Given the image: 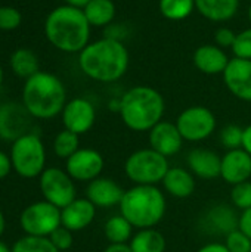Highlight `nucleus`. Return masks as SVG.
I'll use <instances>...</instances> for the list:
<instances>
[{"mask_svg":"<svg viewBox=\"0 0 251 252\" xmlns=\"http://www.w3.org/2000/svg\"><path fill=\"white\" fill-rule=\"evenodd\" d=\"M130 55L120 38L104 37L89 43L78 53V66L84 75L99 83L120 80L129 69Z\"/></svg>","mask_w":251,"mask_h":252,"instance_id":"1","label":"nucleus"},{"mask_svg":"<svg viewBox=\"0 0 251 252\" xmlns=\"http://www.w3.org/2000/svg\"><path fill=\"white\" fill-rule=\"evenodd\" d=\"M90 28L83 9L68 4L55 7L44 22L46 38L65 53H80L89 44Z\"/></svg>","mask_w":251,"mask_h":252,"instance_id":"2","label":"nucleus"},{"mask_svg":"<svg viewBox=\"0 0 251 252\" xmlns=\"http://www.w3.org/2000/svg\"><path fill=\"white\" fill-rule=\"evenodd\" d=\"M166 111L164 97L149 86H135L120 97V117L132 131H149L160 121Z\"/></svg>","mask_w":251,"mask_h":252,"instance_id":"3","label":"nucleus"},{"mask_svg":"<svg viewBox=\"0 0 251 252\" xmlns=\"http://www.w3.org/2000/svg\"><path fill=\"white\" fill-rule=\"evenodd\" d=\"M22 105L33 118L50 120L62 114L67 105L65 86L56 75L38 71L24 84Z\"/></svg>","mask_w":251,"mask_h":252,"instance_id":"4","label":"nucleus"},{"mask_svg":"<svg viewBox=\"0 0 251 252\" xmlns=\"http://www.w3.org/2000/svg\"><path fill=\"white\" fill-rule=\"evenodd\" d=\"M120 214L126 217L135 229H154L166 216V195L157 186L135 185L124 190L120 202Z\"/></svg>","mask_w":251,"mask_h":252,"instance_id":"5","label":"nucleus"},{"mask_svg":"<svg viewBox=\"0 0 251 252\" xmlns=\"http://www.w3.org/2000/svg\"><path fill=\"white\" fill-rule=\"evenodd\" d=\"M169 159L151 148L130 154L124 162V174L135 185L157 186L169 171Z\"/></svg>","mask_w":251,"mask_h":252,"instance_id":"6","label":"nucleus"},{"mask_svg":"<svg viewBox=\"0 0 251 252\" xmlns=\"http://www.w3.org/2000/svg\"><path fill=\"white\" fill-rule=\"evenodd\" d=\"M13 171L24 179L40 177L46 170V149L41 139L34 133H27L16 139L10 148Z\"/></svg>","mask_w":251,"mask_h":252,"instance_id":"7","label":"nucleus"},{"mask_svg":"<svg viewBox=\"0 0 251 252\" xmlns=\"http://www.w3.org/2000/svg\"><path fill=\"white\" fill-rule=\"evenodd\" d=\"M19 224L25 235L49 238L52 232L62 226L61 210L44 199L34 202L22 211L19 217Z\"/></svg>","mask_w":251,"mask_h":252,"instance_id":"8","label":"nucleus"},{"mask_svg":"<svg viewBox=\"0 0 251 252\" xmlns=\"http://www.w3.org/2000/svg\"><path fill=\"white\" fill-rule=\"evenodd\" d=\"M216 124L217 123L213 111L201 105L183 109L176 120V126L183 140L192 143L209 139L215 133Z\"/></svg>","mask_w":251,"mask_h":252,"instance_id":"9","label":"nucleus"},{"mask_svg":"<svg viewBox=\"0 0 251 252\" xmlns=\"http://www.w3.org/2000/svg\"><path fill=\"white\" fill-rule=\"evenodd\" d=\"M38 185L44 201L53 204L59 210L65 208L77 198L74 180L65 170L58 167L46 168L40 174Z\"/></svg>","mask_w":251,"mask_h":252,"instance_id":"10","label":"nucleus"},{"mask_svg":"<svg viewBox=\"0 0 251 252\" xmlns=\"http://www.w3.org/2000/svg\"><path fill=\"white\" fill-rule=\"evenodd\" d=\"M104 167V157L90 148H80L65 161V171L75 182H92L101 177Z\"/></svg>","mask_w":251,"mask_h":252,"instance_id":"11","label":"nucleus"},{"mask_svg":"<svg viewBox=\"0 0 251 252\" xmlns=\"http://www.w3.org/2000/svg\"><path fill=\"white\" fill-rule=\"evenodd\" d=\"M61 115L64 127L78 136L87 133L96 121L95 106L84 97H75L67 102Z\"/></svg>","mask_w":251,"mask_h":252,"instance_id":"12","label":"nucleus"},{"mask_svg":"<svg viewBox=\"0 0 251 252\" xmlns=\"http://www.w3.org/2000/svg\"><path fill=\"white\" fill-rule=\"evenodd\" d=\"M222 75L226 89L237 99L251 102V61L232 58Z\"/></svg>","mask_w":251,"mask_h":252,"instance_id":"13","label":"nucleus"},{"mask_svg":"<svg viewBox=\"0 0 251 252\" xmlns=\"http://www.w3.org/2000/svg\"><path fill=\"white\" fill-rule=\"evenodd\" d=\"M30 117L31 115L24 105L13 102L0 105V137L15 142L21 136L30 133L27 131Z\"/></svg>","mask_w":251,"mask_h":252,"instance_id":"14","label":"nucleus"},{"mask_svg":"<svg viewBox=\"0 0 251 252\" xmlns=\"http://www.w3.org/2000/svg\"><path fill=\"white\" fill-rule=\"evenodd\" d=\"M148 133L149 148L166 158L176 155L182 149V145L185 142L179 133L176 123L170 121H160Z\"/></svg>","mask_w":251,"mask_h":252,"instance_id":"15","label":"nucleus"},{"mask_svg":"<svg viewBox=\"0 0 251 252\" xmlns=\"http://www.w3.org/2000/svg\"><path fill=\"white\" fill-rule=\"evenodd\" d=\"M220 177L231 186L249 182L251 177V155L243 148L226 151L222 157Z\"/></svg>","mask_w":251,"mask_h":252,"instance_id":"16","label":"nucleus"},{"mask_svg":"<svg viewBox=\"0 0 251 252\" xmlns=\"http://www.w3.org/2000/svg\"><path fill=\"white\" fill-rule=\"evenodd\" d=\"M123 195V188L115 180L108 177H98L89 182L86 189V198L96 208H112L120 205Z\"/></svg>","mask_w":251,"mask_h":252,"instance_id":"17","label":"nucleus"},{"mask_svg":"<svg viewBox=\"0 0 251 252\" xmlns=\"http://www.w3.org/2000/svg\"><path fill=\"white\" fill-rule=\"evenodd\" d=\"M186 164L188 170L203 180H213L220 177L222 157L215 151L195 148L188 154Z\"/></svg>","mask_w":251,"mask_h":252,"instance_id":"18","label":"nucleus"},{"mask_svg":"<svg viewBox=\"0 0 251 252\" xmlns=\"http://www.w3.org/2000/svg\"><path fill=\"white\" fill-rule=\"evenodd\" d=\"M95 216L96 207L87 198H75L70 205L61 210V223L74 233L90 226Z\"/></svg>","mask_w":251,"mask_h":252,"instance_id":"19","label":"nucleus"},{"mask_svg":"<svg viewBox=\"0 0 251 252\" xmlns=\"http://www.w3.org/2000/svg\"><path fill=\"white\" fill-rule=\"evenodd\" d=\"M192 61L200 72L207 75H217L223 74L231 59L225 49L216 44H203L195 49Z\"/></svg>","mask_w":251,"mask_h":252,"instance_id":"20","label":"nucleus"},{"mask_svg":"<svg viewBox=\"0 0 251 252\" xmlns=\"http://www.w3.org/2000/svg\"><path fill=\"white\" fill-rule=\"evenodd\" d=\"M161 185L167 195L178 199H185L195 190V176L188 168L172 167L166 173Z\"/></svg>","mask_w":251,"mask_h":252,"instance_id":"21","label":"nucleus"},{"mask_svg":"<svg viewBox=\"0 0 251 252\" xmlns=\"http://www.w3.org/2000/svg\"><path fill=\"white\" fill-rule=\"evenodd\" d=\"M195 9L207 21L226 22L237 15L240 0H195Z\"/></svg>","mask_w":251,"mask_h":252,"instance_id":"22","label":"nucleus"},{"mask_svg":"<svg viewBox=\"0 0 251 252\" xmlns=\"http://www.w3.org/2000/svg\"><path fill=\"white\" fill-rule=\"evenodd\" d=\"M238 219L235 211L225 205H217L212 208L204 219V224L207 229H210L212 233L216 235H229L235 229H238Z\"/></svg>","mask_w":251,"mask_h":252,"instance_id":"23","label":"nucleus"},{"mask_svg":"<svg viewBox=\"0 0 251 252\" xmlns=\"http://www.w3.org/2000/svg\"><path fill=\"white\" fill-rule=\"evenodd\" d=\"M129 245L132 252H166L167 248L166 238L155 229H141L132 236Z\"/></svg>","mask_w":251,"mask_h":252,"instance_id":"24","label":"nucleus"},{"mask_svg":"<svg viewBox=\"0 0 251 252\" xmlns=\"http://www.w3.org/2000/svg\"><path fill=\"white\" fill-rule=\"evenodd\" d=\"M83 12L90 27H107L115 18V4L112 0H90Z\"/></svg>","mask_w":251,"mask_h":252,"instance_id":"25","label":"nucleus"},{"mask_svg":"<svg viewBox=\"0 0 251 252\" xmlns=\"http://www.w3.org/2000/svg\"><path fill=\"white\" fill-rule=\"evenodd\" d=\"M133 229L132 223L120 214L111 217L105 223L104 233L109 244H129L133 236Z\"/></svg>","mask_w":251,"mask_h":252,"instance_id":"26","label":"nucleus"},{"mask_svg":"<svg viewBox=\"0 0 251 252\" xmlns=\"http://www.w3.org/2000/svg\"><path fill=\"white\" fill-rule=\"evenodd\" d=\"M10 68L18 77L30 78L31 75L38 72L37 56L28 49H18L10 56Z\"/></svg>","mask_w":251,"mask_h":252,"instance_id":"27","label":"nucleus"},{"mask_svg":"<svg viewBox=\"0 0 251 252\" xmlns=\"http://www.w3.org/2000/svg\"><path fill=\"white\" fill-rule=\"evenodd\" d=\"M160 13L169 21L186 19L195 9V0H160Z\"/></svg>","mask_w":251,"mask_h":252,"instance_id":"28","label":"nucleus"},{"mask_svg":"<svg viewBox=\"0 0 251 252\" xmlns=\"http://www.w3.org/2000/svg\"><path fill=\"white\" fill-rule=\"evenodd\" d=\"M80 149V139L78 134L64 128L59 131L53 140V152L58 158L68 159L71 155H74Z\"/></svg>","mask_w":251,"mask_h":252,"instance_id":"29","label":"nucleus"},{"mask_svg":"<svg viewBox=\"0 0 251 252\" xmlns=\"http://www.w3.org/2000/svg\"><path fill=\"white\" fill-rule=\"evenodd\" d=\"M10 252H59L55 245L50 242L49 238H40V236H30L25 235L24 238L18 239Z\"/></svg>","mask_w":251,"mask_h":252,"instance_id":"30","label":"nucleus"},{"mask_svg":"<svg viewBox=\"0 0 251 252\" xmlns=\"http://www.w3.org/2000/svg\"><path fill=\"white\" fill-rule=\"evenodd\" d=\"M243 136H244L243 127H240L237 124H229V126L223 127V130L220 131V143L228 151L240 149V148H243Z\"/></svg>","mask_w":251,"mask_h":252,"instance_id":"31","label":"nucleus"},{"mask_svg":"<svg viewBox=\"0 0 251 252\" xmlns=\"http://www.w3.org/2000/svg\"><path fill=\"white\" fill-rule=\"evenodd\" d=\"M231 201L232 205L241 211L251 208V182H244L240 185L232 186L231 190Z\"/></svg>","mask_w":251,"mask_h":252,"instance_id":"32","label":"nucleus"},{"mask_svg":"<svg viewBox=\"0 0 251 252\" xmlns=\"http://www.w3.org/2000/svg\"><path fill=\"white\" fill-rule=\"evenodd\" d=\"M232 53L235 58L251 61V27L237 32V38L232 46Z\"/></svg>","mask_w":251,"mask_h":252,"instance_id":"33","label":"nucleus"},{"mask_svg":"<svg viewBox=\"0 0 251 252\" xmlns=\"http://www.w3.org/2000/svg\"><path fill=\"white\" fill-rule=\"evenodd\" d=\"M225 245L229 252H251V239L240 229L226 235Z\"/></svg>","mask_w":251,"mask_h":252,"instance_id":"34","label":"nucleus"},{"mask_svg":"<svg viewBox=\"0 0 251 252\" xmlns=\"http://www.w3.org/2000/svg\"><path fill=\"white\" fill-rule=\"evenodd\" d=\"M22 16L16 7L12 6H0V30L10 31L21 25Z\"/></svg>","mask_w":251,"mask_h":252,"instance_id":"35","label":"nucleus"},{"mask_svg":"<svg viewBox=\"0 0 251 252\" xmlns=\"http://www.w3.org/2000/svg\"><path fill=\"white\" fill-rule=\"evenodd\" d=\"M50 242L55 245V248L58 251H67L72 247L74 238H72V232L68 230L64 226H59L55 232H52V235L49 236Z\"/></svg>","mask_w":251,"mask_h":252,"instance_id":"36","label":"nucleus"},{"mask_svg":"<svg viewBox=\"0 0 251 252\" xmlns=\"http://www.w3.org/2000/svg\"><path fill=\"white\" fill-rule=\"evenodd\" d=\"M235 38H237V32L228 27H222L215 32V44L222 49H228V47L232 49Z\"/></svg>","mask_w":251,"mask_h":252,"instance_id":"37","label":"nucleus"},{"mask_svg":"<svg viewBox=\"0 0 251 252\" xmlns=\"http://www.w3.org/2000/svg\"><path fill=\"white\" fill-rule=\"evenodd\" d=\"M238 229L241 232H244L251 239V208L241 213V216L238 219Z\"/></svg>","mask_w":251,"mask_h":252,"instance_id":"38","label":"nucleus"},{"mask_svg":"<svg viewBox=\"0 0 251 252\" xmlns=\"http://www.w3.org/2000/svg\"><path fill=\"white\" fill-rule=\"evenodd\" d=\"M12 170H13V167H12L10 155H7L3 151H0V180L7 177Z\"/></svg>","mask_w":251,"mask_h":252,"instance_id":"39","label":"nucleus"},{"mask_svg":"<svg viewBox=\"0 0 251 252\" xmlns=\"http://www.w3.org/2000/svg\"><path fill=\"white\" fill-rule=\"evenodd\" d=\"M197 252H229L225 244H219V242H210L206 244L204 247H201Z\"/></svg>","mask_w":251,"mask_h":252,"instance_id":"40","label":"nucleus"},{"mask_svg":"<svg viewBox=\"0 0 251 252\" xmlns=\"http://www.w3.org/2000/svg\"><path fill=\"white\" fill-rule=\"evenodd\" d=\"M104 252H132L129 244H109Z\"/></svg>","mask_w":251,"mask_h":252,"instance_id":"41","label":"nucleus"},{"mask_svg":"<svg viewBox=\"0 0 251 252\" xmlns=\"http://www.w3.org/2000/svg\"><path fill=\"white\" fill-rule=\"evenodd\" d=\"M243 149L251 155V124L244 128V136H243Z\"/></svg>","mask_w":251,"mask_h":252,"instance_id":"42","label":"nucleus"},{"mask_svg":"<svg viewBox=\"0 0 251 252\" xmlns=\"http://www.w3.org/2000/svg\"><path fill=\"white\" fill-rule=\"evenodd\" d=\"M65 4L68 6H72V7H78V9H83L90 0H64Z\"/></svg>","mask_w":251,"mask_h":252,"instance_id":"43","label":"nucleus"},{"mask_svg":"<svg viewBox=\"0 0 251 252\" xmlns=\"http://www.w3.org/2000/svg\"><path fill=\"white\" fill-rule=\"evenodd\" d=\"M4 229H6V220H4V216H3V213L0 210V238L4 233Z\"/></svg>","mask_w":251,"mask_h":252,"instance_id":"44","label":"nucleus"},{"mask_svg":"<svg viewBox=\"0 0 251 252\" xmlns=\"http://www.w3.org/2000/svg\"><path fill=\"white\" fill-rule=\"evenodd\" d=\"M0 252H10V250L3 242H0Z\"/></svg>","mask_w":251,"mask_h":252,"instance_id":"45","label":"nucleus"},{"mask_svg":"<svg viewBox=\"0 0 251 252\" xmlns=\"http://www.w3.org/2000/svg\"><path fill=\"white\" fill-rule=\"evenodd\" d=\"M1 83H3V68L0 66V86H1Z\"/></svg>","mask_w":251,"mask_h":252,"instance_id":"46","label":"nucleus"},{"mask_svg":"<svg viewBox=\"0 0 251 252\" xmlns=\"http://www.w3.org/2000/svg\"><path fill=\"white\" fill-rule=\"evenodd\" d=\"M249 19H250V22H251V4H250V9H249Z\"/></svg>","mask_w":251,"mask_h":252,"instance_id":"47","label":"nucleus"}]
</instances>
